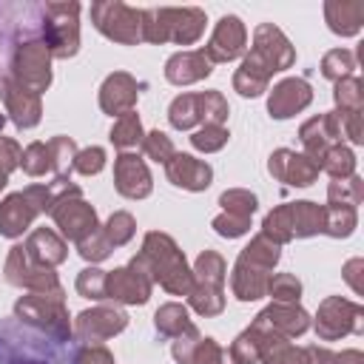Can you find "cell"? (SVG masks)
Masks as SVG:
<instances>
[{
	"mask_svg": "<svg viewBox=\"0 0 364 364\" xmlns=\"http://www.w3.org/2000/svg\"><path fill=\"white\" fill-rule=\"evenodd\" d=\"M307 100H310L307 82L304 80H287V82H282L273 91V97H270V114L273 117H290L296 108L307 105Z\"/></svg>",
	"mask_w": 364,
	"mask_h": 364,
	"instance_id": "6da1fadb",
	"label": "cell"
},
{
	"mask_svg": "<svg viewBox=\"0 0 364 364\" xmlns=\"http://www.w3.org/2000/svg\"><path fill=\"white\" fill-rule=\"evenodd\" d=\"M242 40H245V28H242L239 17H222L219 28H216V37L210 43V54L216 60H230L242 51Z\"/></svg>",
	"mask_w": 364,
	"mask_h": 364,
	"instance_id": "7a4b0ae2",
	"label": "cell"
},
{
	"mask_svg": "<svg viewBox=\"0 0 364 364\" xmlns=\"http://www.w3.org/2000/svg\"><path fill=\"white\" fill-rule=\"evenodd\" d=\"M171 168L173 171L179 168V173H171V179L176 185H185V188H193V191L210 185V168L193 162V156H176V165H171Z\"/></svg>",
	"mask_w": 364,
	"mask_h": 364,
	"instance_id": "3957f363",
	"label": "cell"
}]
</instances>
